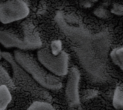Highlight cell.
Here are the masks:
<instances>
[{
  "mask_svg": "<svg viewBox=\"0 0 123 110\" xmlns=\"http://www.w3.org/2000/svg\"><path fill=\"white\" fill-rule=\"evenodd\" d=\"M2 52H1V50H0V60H1V58L2 57Z\"/></svg>",
  "mask_w": 123,
  "mask_h": 110,
  "instance_id": "cell-15",
  "label": "cell"
},
{
  "mask_svg": "<svg viewBox=\"0 0 123 110\" xmlns=\"http://www.w3.org/2000/svg\"><path fill=\"white\" fill-rule=\"evenodd\" d=\"M5 85L10 89L11 92L15 89V86L9 72L0 63V85Z\"/></svg>",
  "mask_w": 123,
  "mask_h": 110,
  "instance_id": "cell-8",
  "label": "cell"
},
{
  "mask_svg": "<svg viewBox=\"0 0 123 110\" xmlns=\"http://www.w3.org/2000/svg\"><path fill=\"white\" fill-rule=\"evenodd\" d=\"M2 57L8 61L12 67V79L15 86L14 90H17V96L19 98L23 97L25 100L29 102L30 99L32 100L47 99L48 94L33 77L25 71L15 61L13 56L9 52L2 53ZM31 104V103H30Z\"/></svg>",
  "mask_w": 123,
  "mask_h": 110,
  "instance_id": "cell-1",
  "label": "cell"
},
{
  "mask_svg": "<svg viewBox=\"0 0 123 110\" xmlns=\"http://www.w3.org/2000/svg\"><path fill=\"white\" fill-rule=\"evenodd\" d=\"M62 42L60 40H55L51 42L49 50L52 54L55 55H58L62 51Z\"/></svg>",
  "mask_w": 123,
  "mask_h": 110,
  "instance_id": "cell-12",
  "label": "cell"
},
{
  "mask_svg": "<svg viewBox=\"0 0 123 110\" xmlns=\"http://www.w3.org/2000/svg\"><path fill=\"white\" fill-rule=\"evenodd\" d=\"M13 57L18 65L43 88L52 90L62 88V83L60 78L47 71L34 54L28 50H16L14 51Z\"/></svg>",
  "mask_w": 123,
  "mask_h": 110,
  "instance_id": "cell-2",
  "label": "cell"
},
{
  "mask_svg": "<svg viewBox=\"0 0 123 110\" xmlns=\"http://www.w3.org/2000/svg\"><path fill=\"white\" fill-rule=\"evenodd\" d=\"M80 74L78 70L74 67L68 70V79L65 88L66 101L70 107L76 108L80 105L78 86Z\"/></svg>",
  "mask_w": 123,
  "mask_h": 110,
  "instance_id": "cell-6",
  "label": "cell"
},
{
  "mask_svg": "<svg viewBox=\"0 0 123 110\" xmlns=\"http://www.w3.org/2000/svg\"><path fill=\"white\" fill-rule=\"evenodd\" d=\"M95 14L98 17L100 18L106 17L107 15V13L105 10L102 9H98L95 11Z\"/></svg>",
  "mask_w": 123,
  "mask_h": 110,
  "instance_id": "cell-14",
  "label": "cell"
},
{
  "mask_svg": "<svg viewBox=\"0 0 123 110\" xmlns=\"http://www.w3.org/2000/svg\"><path fill=\"white\" fill-rule=\"evenodd\" d=\"M27 110H54V108L50 103L36 100L33 101L27 109Z\"/></svg>",
  "mask_w": 123,
  "mask_h": 110,
  "instance_id": "cell-11",
  "label": "cell"
},
{
  "mask_svg": "<svg viewBox=\"0 0 123 110\" xmlns=\"http://www.w3.org/2000/svg\"><path fill=\"white\" fill-rule=\"evenodd\" d=\"M12 95L9 88L5 85H0V110H5L10 104Z\"/></svg>",
  "mask_w": 123,
  "mask_h": 110,
  "instance_id": "cell-7",
  "label": "cell"
},
{
  "mask_svg": "<svg viewBox=\"0 0 123 110\" xmlns=\"http://www.w3.org/2000/svg\"><path fill=\"white\" fill-rule=\"evenodd\" d=\"M29 10L23 0H12L0 2V21L9 23L25 18Z\"/></svg>",
  "mask_w": 123,
  "mask_h": 110,
  "instance_id": "cell-5",
  "label": "cell"
},
{
  "mask_svg": "<svg viewBox=\"0 0 123 110\" xmlns=\"http://www.w3.org/2000/svg\"></svg>",
  "mask_w": 123,
  "mask_h": 110,
  "instance_id": "cell-16",
  "label": "cell"
},
{
  "mask_svg": "<svg viewBox=\"0 0 123 110\" xmlns=\"http://www.w3.org/2000/svg\"><path fill=\"white\" fill-rule=\"evenodd\" d=\"M111 56L113 63L123 71V47L112 50Z\"/></svg>",
  "mask_w": 123,
  "mask_h": 110,
  "instance_id": "cell-9",
  "label": "cell"
},
{
  "mask_svg": "<svg viewBox=\"0 0 123 110\" xmlns=\"http://www.w3.org/2000/svg\"><path fill=\"white\" fill-rule=\"evenodd\" d=\"M113 106L116 109H123V90L117 87L113 98Z\"/></svg>",
  "mask_w": 123,
  "mask_h": 110,
  "instance_id": "cell-10",
  "label": "cell"
},
{
  "mask_svg": "<svg viewBox=\"0 0 123 110\" xmlns=\"http://www.w3.org/2000/svg\"><path fill=\"white\" fill-rule=\"evenodd\" d=\"M111 12L119 15L123 14V5L118 3L114 4L111 10Z\"/></svg>",
  "mask_w": 123,
  "mask_h": 110,
  "instance_id": "cell-13",
  "label": "cell"
},
{
  "mask_svg": "<svg viewBox=\"0 0 123 110\" xmlns=\"http://www.w3.org/2000/svg\"><path fill=\"white\" fill-rule=\"evenodd\" d=\"M39 62L52 74L58 76L66 75L68 72L67 54L62 51L57 55H53L49 48H39L37 51Z\"/></svg>",
  "mask_w": 123,
  "mask_h": 110,
  "instance_id": "cell-4",
  "label": "cell"
},
{
  "mask_svg": "<svg viewBox=\"0 0 123 110\" xmlns=\"http://www.w3.org/2000/svg\"><path fill=\"white\" fill-rule=\"evenodd\" d=\"M21 28L20 33L12 30L0 29V43L7 48L16 47L23 50H33L42 47L39 33L31 22L25 21Z\"/></svg>",
  "mask_w": 123,
  "mask_h": 110,
  "instance_id": "cell-3",
  "label": "cell"
}]
</instances>
